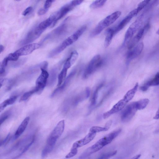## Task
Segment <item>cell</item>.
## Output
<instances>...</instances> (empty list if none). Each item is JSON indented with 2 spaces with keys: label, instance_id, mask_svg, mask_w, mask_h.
Instances as JSON below:
<instances>
[{
  "label": "cell",
  "instance_id": "1",
  "mask_svg": "<svg viewBox=\"0 0 159 159\" xmlns=\"http://www.w3.org/2000/svg\"><path fill=\"white\" fill-rule=\"evenodd\" d=\"M121 129H119L106 135L99 140L95 144L87 149L82 154L86 158L90 155L101 149L104 146L110 143L120 133Z\"/></svg>",
  "mask_w": 159,
  "mask_h": 159
},
{
  "label": "cell",
  "instance_id": "2",
  "mask_svg": "<svg viewBox=\"0 0 159 159\" xmlns=\"http://www.w3.org/2000/svg\"><path fill=\"white\" fill-rule=\"evenodd\" d=\"M120 11H116L108 16L101 20L92 30L90 37H94L99 34L106 28L112 24L121 15Z\"/></svg>",
  "mask_w": 159,
  "mask_h": 159
},
{
  "label": "cell",
  "instance_id": "3",
  "mask_svg": "<svg viewBox=\"0 0 159 159\" xmlns=\"http://www.w3.org/2000/svg\"><path fill=\"white\" fill-rule=\"evenodd\" d=\"M104 61L100 55L98 54L91 60L83 74V79H86L101 68L103 65Z\"/></svg>",
  "mask_w": 159,
  "mask_h": 159
},
{
  "label": "cell",
  "instance_id": "4",
  "mask_svg": "<svg viewBox=\"0 0 159 159\" xmlns=\"http://www.w3.org/2000/svg\"><path fill=\"white\" fill-rule=\"evenodd\" d=\"M83 1V0H73L63 6L59 10L54 13L56 17L55 23L56 24L59 20Z\"/></svg>",
  "mask_w": 159,
  "mask_h": 159
},
{
  "label": "cell",
  "instance_id": "5",
  "mask_svg": "<svg viewBox=\"0 0 159 159\" xmlns=\"http://www.w3.org/2000/svg\"><path fill=\"white\" fill-rule=\"evenodd\" d=\"M138 110L137 102H133L126 106L122 112L121 119L123 122H127L133 117Z\"/></svg>",
  "mask_w": 159,
  "mask_h": 159
},
{
  "label": "cell",
  "instance_id": "6",
  "mask_svg": "<svg viewBox=\"0 0 159 159\" xmlns=\"http://www.w3.org/2000/svg\"><path fill=\"white\" fill-rule=\"evenodd\" d=\"M41 73L36 81L35 87L37 91V93H40L42 91L48 82L49 74L46 70L40 68Z\"/></svg>",
  "mask_w": 159,
  "mask_h": 159
},
{
  "label": "cell",
  "instance_id": "7",
  "mask_svg": "<svg viewBox=\"0 0 159 159\" xmlns=\"http://www.w3.org/2000/svg\"><path fill=\"white\" fill-rule=\"evenodd\" d=\"M86 25H83L66 39L61 43L66 48L77 41L86 30Z\"/></svg>",
  "mask_w": 159,
  "mask_h": 159
},
{
  "label": "cell",
  "instance_id": "8",
  "mask_svg": "<svg viewBox=\"0 0 159 159\" xmlns=\"http://www.w3.org/2000/svg\"><path fill=\"white\" fill-rule=\"evenodd\" d=\"M43 32L40 30L37 26L31 30L21 41V45H26L33 42L38 38Z\"/></svg>",
  "mask_w": 159,
  "mask_h": 159
},
{
  "label": "cell",
  "instance_id": "9",
  "mask_svg": "<svg viewBox=\"0 0 159 159\" xmlns=\"http://www.w3.org/2000/svg\"><path fill=\"white\" fill-rule=\"evenodd\" d=\"M142 16H141L129 27L125 34L124 41H128L132 38L134 33L139 28L142 22Z\"/></svg>",
  "mask_w": 159,
  "mask_h": 159
},
{
  "label": "cell",
  "instance_id": "10",
  "mask_svg": "<svg viewBox=\"0 0 159 159\" xmlns=\"http://www.w3.org/2000/svg\"><path fill=\"white\" fill-rule=\"evenodd\" d=\"M39 43H34L25 45L14 52L18 56L29 55L40 48Z\"/></svg>",
  "mask_w": 159,
  "mask_h": 159
},
{
  "label": "cell",
  "instance_id": "11",
  "mask_svg": "<svg viewBox=\"0 0 159 159\" xmlns=\"http://www.w3.org/2000/svg\"><path fill=\"white\" fill-rule=\"evenodd\" d=\"M64 128V120H61L57 124L50 134L48 139L57 141L62 134Z\"/></svg>",
  "mask_w": 159,
  "mask_h": 159
},
{
  "label": "cell",
  "instance_id": "12",
  "mask_svg": "<svg viewBox=\"0 0 159 159\" xmlns=\"http://www.w3.org/2000/svg\"><path fill=\"white\" fill-rule=\"evenodd\" d=\"M68 18V17L66 18L61 24L53 30L52 32L48 34L43 40V41L51 38L52 36L58 37L63 34L67 30V25L66 21Z\"/></svg>",
  "mask_w": 159,
  "mask_h": 159
},
{
  "label": "cell",
  "instance_id": "13",
  "mask_svg": "<svg viewBox=\"0 0 159 159\" xmlns=\"http://www.w3.org/2000/svg\"><path fill=\"white\" fill-rule=\"evenodd\" d=\"M76 71V70L74 69L70 72L66 78L62 85L57 88L53 91L51 95V97H53L60 93L66 88L69 84L72 78L75 76Z\"/></svg>",
  "mask_w": 159,
  "mask_h": 159
},
{
  "label": "cell",
  "instance_id": "14",
  "mask_svg": "<svg viewBox=\"0 0 159 159\" xmlns=\"http://www.w3.org/2000/svg\"><path fill=\"white\" fill-rule=\"evenodd\" d=\"M144 47L143 43L141 42L138 44L133 49L128 52L126 55V61L128 64L132 60L138 57L142 52Z\"/></svg>",
  "mask_w": 159,
  "mask_h": 159
},
{
  "label": "cell",
  "instance_id": "15",
  "mask_svg": "<svg viewBox=\"0 0 159 159\" xmlns=\"http://www.w3.org/2000/svg\"><path fill=\"white\" fill-rule=\"evenodd\" d=\"M96 134L89 131L88 134L84 138L75 142L72 147L78 149V148L88 144L94 139Z\"/></svg>",
  "mask_w": 159,
  "mask_h": 159
},
{
  "label": "cell",
  "instance_id": "16",
  "mask_svg": "<svg viewBox=\"0 0 159 159\" xmlns=\"http://www.w3.org/2000/svg\"><path fill=\"white\" fill-rule=\"evenodd\" d=\"M126 104L123 99L120 100L114 105L110 110L103 114V118L106 119L112 115L121 111L125 107Z\"/></svg>",
  "mask_w": 159,
  "mask_h": 159
},
{
  "label": "cell",
  "instance_id": "17",
  "mask_svg": "<svg viewBox=\"0 0 159 159\" xmlns=\"http://www.w3.org/2000/svg\"><path fill=\"white\" fill-rule=\"evenodd\" d=\"M135 15L133 11L130 12L129 14L124 18L119 23L116 27L114 29L115 34H116L122 30L130 21Z\"/></svg>",
  "mask_w": 159,
  "mask_h": 159
},
{
  "label": "cell",
  "instance_id": "18",
  "mask_svg": "<svg viewBox=\"0 0 159 159\" xmlns=\"http://www.w3.org/2000/svg\"><path fill=\"white\" fill-rule=\"evenodd\" d=\"M55 20L56 17L53 13L48 19L39 23L37 27L40 30L44 31L48 27L51 26L53 23H55Z\"/></svg>",
  "mask_w": 159,
  "mask_h": 159
},
{
  "label": "cell",
  "instance_id": "19",
  "mask_svg": "<svg viewBox=\"0 0 159 159\" xmlns=\"http://www.w3.org/2000/svg\"><path fill=\"white\" fill-rule=\"evenodd\" d=\"M29 116L26 117L21 123L16 130L14 136V139L18 138L26 129L30 121Z\"/></svg>",
  "mask_w": 159,
  "mask_h": 159
},
{
  "label": "cell",
  "instance_id": "20",
  "mask_svg": "<svg viewBox=\"0 0 159 159\" xmlns=\"http://www.w3.org/2000/svg\"><path fill=\"white\" fill-rule=\"evenodd\" d=\"M159 85V72L157 73L154 78L146 82L143 85L140 87V89L143 91H147L151 86Z\"/></svg>",
  "mask_w": 159,
  "mask_h": 159
},
{
  "label": "cell",
  "instance_id": "21",
  "mask_svg": "<svg viewBox=\"0 0 159 159\" xmlns=\"http://www.w3.org/2000/svg\"><path fill=\"white\" fill-rule=\"evenodd\" d=\"M138 87V83H136L133 88L129 90L124 96L123 100L127 104L134 97Z\"/></svg>",
  "mask_w": 159,
  "mask_h": 159
},
{
  "label": "cell",
  "instance_id": "22",
  "mask_svg": "<svg viewBox=\"0 0 159 159\" xmlns=\"http://www.w3.org/2000/svg\"><path fill=\"white\" fill-rule=\"evenodd\" d=\"M58 74V69L57 67L53 68L50 71L47 82L49 86L53 85L57 80Z\"/></svg>",
  "mask_w": 159,
  "mask_h": 159
},
{
  "label": "cell",
  "instance_id": "23",
  "mask_svg": "<svg viewBox=\"0 0 159 159\" xmlns=\"http://www.w3.org/2000/svg\"><path fill=\"white\" fill-rule=\"evenodd\" d=\"M115 35L114 29L110 28L107 30L104 42V46L105 48L107 47L110 45Z\"/></svg>",
  "mask_w": 159,
  "mask_h": 159
},
{
  "label": "cell",
  "instance_id": "24",
  "mask_svg": "<svg viewBox=\"0 0 159 159\" xmlns=\"http://www.w3.org/2000/svg\"><path fill=\"white\" fill-rule=\"evenodd\" d=\"M104 83H101L99 84L93 92L91 100L90 107H92L94 106L96 104L98 97V93L99 90L103 86Z\"/></svg>",
  "mask_w": 159,
  "mask_h": 159
},
{
  "label": "cell",
  "instance_id": "25",
  "mask_svg": "<svg viewBox=\"0 0 159 159\" xmlns=\"http://www.w3.org/2000/svg\"><path fill=\"white\" fill-rule=\"evenodd\" d=\"M17 98V96H13L4 101L0 105V111L1 112L7 106L14 103Z\"/></svg>",
  "mask_w": 159,
  "mask_h": 159
},
{
  "label": "cell",
  "instance_id": "26",
  "mask_svg": "<svg viewBox=\"0 0 159 159\" xmlns=\"http://www.w3.org/2000/svg\"><path fill=\"white\" fill-rule=\"evenodd\" d=\"M68 69L63 67L62 70L58 76V84L57 85L60 86L65 80L66 77Z\"/></svg>",
  "mask_w": 159,
  "mask_h": 159
},
{
  "label": "cell",
  "instance_id": "27",
  "mask_svg": "<svg viewBox=\"0 0 159 159\" xmlns=\"http://www.w3.org/2000/svg\"><path fill=\"white\" fill-rule=\"evenodd\" d=\"M149 102L148 98H143L136 101L137 107L138 110L143 109L147 106Z\"/></svg>",
  "mask_w": 159,
  "mask_h": 159
},
{
  "label": "cell",
  "instance_id": "28",
  "mask_svg": "<svg viewBox=\"0 0 159 159\" xmlns=\"http://www.w3.org/2000/svg\"><path fill=\"white\" fill-rule=\"evenodd\" d=\"M37 91L36 89L34 87L32 90L25 92L21 97L19 102H21L27 100L32 94L35 93H37Z\"/></svg>",
  "mask_w": 159,
  "mask_h": 159
},
{
  "label": "cell",
  "instance_id": "29",
  "mask_svg": "<svg viewBox=\"0 0 159 159\" xmlns=\"http://www.w3.org/2000/svg\"><path fill=\"white\" fill-rule=\"evenodd\" d=\"M107 1V0L95 1L90 4L89 7L90 8L93 9L101 7L104 5Z\"/></svg>",
  "mask_w": 159,
  "mask_h": 159
},
{
  "label": "cell",
  "instance_id": "30",
  "mask_svg": "<svg viewBox=\"0 0 159 159\" xmlns=\"http://www.w3.org/2000/svg\"><path fill=\"white\" fill-rule=\"evenodd\" d=\"M108 129L105 126L104 127L93 126L90 128L89 131L96 134L101 132L107 131Z\"/></svg>",
  "mask_w": 159,
  "mask_h": 159
},
{
  "label": "cell",
  "instance_id": "31",
  "mask_svg": "<svg viewBox=\"0 0 159 159\" xmlns=\"http://www.w3.org/2000/svg\"><path fill=\"white\" fill-rule=\"evenodd\" d=\"M11 114V110H8L6 111L0 116V123L1 125L10 116Z\"/></svg>",
  "mask_w": 159,
  "mask_h": 159
},
{
  "label": "cell",
  "instance_id": "32",
  "mask_svg": "<svg viewBox=\"0 0 159 159\" xmlns=\"http://www.w3.org/2000/svg\"><path fill=\"white\" fill-rule=\"evenodd\" d=\"M117 152L116 150H115L105 153L97 159H109L116 155Z\"/></svg>",
  "mask_w": 159,
  "mask_h": 159
},
{
  "label": "cell",
  "instance_id": "33",
  "mask_svg": "<svg viewBox=\"0 0 159 159\" xmlns=\"http://www.w3.org/2000/svg\"><path fill=\"white\" fill-rule=\"evenodd\" d=\"M78 152V149L71 147L70 152L66 156V158L72 157L76 155Z\"/></svg>",
  "mask_w": 159,
  "mask_h": 159
},
{
  "label": "cell",
  "instance_id": "34",
  "mask_svg": "<svg viewBox=\"0 0 159 159\" xmlns=\"http://www.w3.org/2000/svg\"><path fill=\"white\" fill-rule=\"evenodd\" d=\"M7 57L8 61H16L18 60L19 57L14 52L9 54Z\"/></svg>",
  "mask_w": 159,
  "mask_h": 159
},
{
  "label": "cell",
  "instance_id": "35",
  "mask_svg": "<svg viewBox=\"0 0 159 159\" xmlns=\"http://www.w3.org/2000/svg\"><path fill=\"white\" fill-rule=\"evenodd\" d=\"M114 88H111L107 90V91L106 92V93L105 94L104 96L103 97V98H102L101 100L100 101L99 103L98 104V105L97 106L98 107V106L100 105L104 101L105 99L107 98L111 94V93L112 92Z\"/></svg>",
  "mask_w": 159,
  "mask_h": 159
},
{
  "label": "cell",
  "instance_id": "36",
  "mask_svg": "<svg viewBox=\"0 0 159 159\" xmlns=\"http://www.w3.org/2000/svg\"><path fill=\"white\" fill-rule=\"evenodd\" d=\"M150 1V0H147L142 1L139 4L137 8L140 11L143 9L148 4Z\"/></svg>",
  "mask_w": 159,
  "mask_h": 159
},
{
  "label": "cell",
  "instance_id": "37",
  "mask_svg": "<svg viewBox=\"0 0 159 159\" xmlns=\"http://www.w3.org/2000/svg\"><path fill=\"white\" fill-rule=\"evenodd\" d=\"M25 59H22L17 61H16L12 64V66L14 67H17L22 65L24 64L26 61Z\"/></svg>",
  "mask_w": 159,
  "mask_h": 159
},
{
  "label": "cell",
  "instance_id": "38",
  "mask_svg": "<svg viewBox=\"0 0 159 159\" xmlns=\"http://www.w3.org/2000/svg\"><path fill=\"white\" fill-rule=\"evenodd\" d=\"M11 137V134H9L3 141L1 142V146L7 144L10 140Z\"/></svg>",
  "mask_w": 159,
  "mask_h": 159
},
{
  "label": "cell",
  "instance_id": "39",
  "mask_svg": "<svg viewBox=\"0 0 159 159\" xmlns=\"http://www.w3.org/2000/svg\"><path fill=\"white\" fill-rule=\"evenodd\" d=\"M54 1L47 0L45 2L44 4V8L48 10V9L51 7L52 3Z\"/></svg>",
  "mask_w": 159,
  "mask_h": 159
},
{
  "label": "cell",
  "instance_id": "40",
  "mask_svg": "<svg viewBox=\"0 0 159 159\" xmlns=\"http://www.w3.org/2000/svg\"><path fill=\"white\" fill-rule=\"evenodd\" d=\"M33 8L31 7H29L26 8L22 13V15L26 16L30 13L32 10Z\"/></svg>",
  "mask_w": 159,
  "mask_h": 159
},
{
  "label": "cell",
  "instance_id": "41",
  "mask_svg": "<svg viewBox=\"0 0 159 159\" xmlns=\"http://www.w3.org/2000/svg\"><path fill=\"white\" fill-rule=\"evenodd\" d=\"M8 61L7 57H6L1 62L0 66L6 68Z\"/></svg>",
  "mask_w": 159,
  "mask_h": 159
},
{
  "label": "cell",
  "instance_id": "42",
  "mask_svg": "<svg viewBox=\"0 0 159 159\" xmlns=\"http://www.w3.org/2000/svg\"><path fill=\"white\" fill-rule=\"evenodd\" d=\"M7 74L6 68L0 66V76H4Z\"/></svg>",
  "mask_w": 159,
  "mask_h": 159
},
{
  "label": "cell",
  "instance_id": "43",
  "mask_svg": "<svg viewBox=\"0 0 159 159\" xmlns=\"http://www.w3.org/2000/svg\"><path fill=\"white\" fill-rule=\"evenodd\" d=\"M48 10L44 8H40L38 12V14L39 16L43 15L45 14L48 11Z\"/></svg>",
  "mask_w": 159,
  "mask_h": 159
},
{
  "label": "cell",
  "instance_id": "44",
  "mask_svg": "<svg viewBox=\"0 0 159 159\" xmlns=\"http://www.w3.org/2000/svg\"><path fill=\"white\" fill-rule=\"evenodd\" d=\"M10 80L7 79H0L1 87L4 85L6 84L9 82Z\"/></svg>",
  "mask_w": 159,
  "mask_h": 159
},
{
  "label": "cell",
  "instance_id": "45",
  "mask_svg": "<svg viewBox=\"0 0 159 159\" xmlns=\"http://www.w3.org/2000/svg\"><path fill=\"white\" fill-rule=\"evenodd\" d=\"M90 88L88 87H87L85 89V93L86 96V98H88L90 95Z\"/></svg>",
  "mask_w": 159,
  "mask_h": 159
},
{
  "label": "cell",
  "instance_id": "46",
  "mask_svg": "<svg viewBox=\"0 0 159 159\" xmlns=\"http://www.w3.org/2000/svg\"><path fill=\"white\" fill-rule=\"evenodd\" d=\"M153 119L155 120H158L159 119V108L157 111Z\"/></svg>",
  "mask_w": 159,
  "mask_h": 159
},
{
  "label": "cell",
  "instance_id": "47",
  "mask_svg": "<svg viewBox=\"0 0 159 159\" xmlns=\"http://www.w3.org/2000/svg\"><path fill=\"white\" fill-rule=\"evenodd\" d=\"M141 156L140 154H138L133 157L130 159H139Z\"/></svg>",
  "mask_w": 159,
  "mask_h": 159
},
{
  "label": "cell",
  "instance_id": "48",
  "mask_svg": "<svg viewBox=\"0 0 159 159\" xmlns=\"http://www.w3.org/2000/svg\"><path fill=\"white\" fill-rule=\"evenodd\" d=\"M4 49V46L1 44L0 45V53H1Z\"/></svg>",
  "mask_w": 159,
  "mask_h": 159
},
{
  "label": "cell",
  "instance_id": "49",
  "mask_svg": "<svg viewBox=\"0 0 159 159\" xmlns=\"http://www.w3.org/2000/svg\"><path fill=\"white\" fill-rule=\"evenodd\" d=\"M157 34L158 35H159V29H158L157 31Z\"/></svg>",
  "mask_w": 159,
  "mask_h": 159
}]
</instances>
